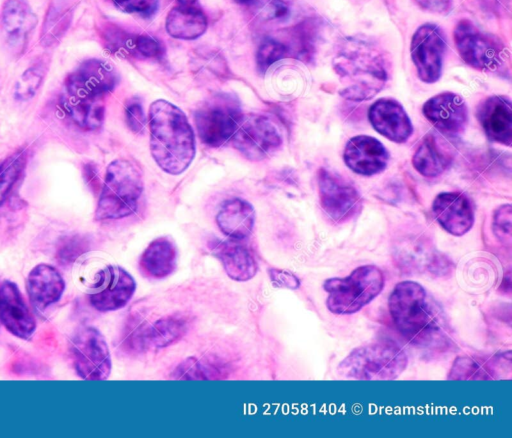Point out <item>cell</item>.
Returning <instances> with one entry per match:
<instances>
[{
    "label": "cell",
    "instance_id": "8fae6325",
    "mask_svg": "<svg viewBox=\"0 0 512 438\" xmlns=\"http://www.w3.org/2000/svg\"><path fill=\"white\" fill-rule=\"evenodd\" d=\"M317 179L320 205L333 221L346 222L360 212L361 197L351 183L325 168L319 169Z\"/></svg>",
    "mask_w": 512,
    "mask_h": 438
},
{
    "label": "cell",
    "instance_id": "484cf974",
    "mask_svg": "<svg viewBox=\"0 0 512 438\" xmlns=\"http://www.w3.org/2000/svg\"><path fill=\"white\" fill-rule=\"evenodd\" d=\"M177 258L178 251L174 241L168 236L158 237L142 252L139 268L148 278L164 279L176 269Z\"/></svg>",
    "mask_w": 512,
    "mask_h": 438
},
{
    "label": "cell",
    "instance_id": "ac0fdd59",
    "mask_svg": "<svg viewBox=\"0 0 512 438\" xmlns=\"http://www.w3.org/2000/svg\"><path fill=\"white\" fill-rule=\"evenodd\" d=\"M368 118L373 128L395 143L406 142L413 126L403 106L392 98H380L369 108Z\"/></svg>",
    "mask_w": 512,
    "mask_h": 438
},
{
    "label": "cell",
    "instance_id": "f35d334b",
    "mask_svg": "<svg viewBox=\"0 0 512 438\" xmlns=\"http://www.w3.org/2000/svg\"><path fill=\"white\" fill-rule=\"evenodd\" d=\"M493 231L499 240L510 244L511 241V206L499 207L493 216Z\"/></svg>",
    "mask_w": 512,
    "mask_h": 438
},
{
    "label": "cell",
    "instance_id": "5bb4252c",
    "mask_svg": "<svg viewBox=\"0 0 512 438\" xmlns=\"http://www.w3.org/2000/svg\"><path fill=\"white\" fill-rule=\"evenodd\" d=\"M94 291L89 295L90 304L100 312L123 308L136 290L134 278L118 265H107L95 276Z\"/></svg>",
    "mask_w": 512,
    "mask_h": 438
},
{
    "label": "cell",
    "instance_id": "7a4b0ae2",
    "mask_svg": "<svg viewBox=\"0 0 512 438\" xmlns=\"http://www.w3.org/2000/svg\"><path fill=\"white\" fill-rule=\"evenodd\" d=\"M150 153L156 164L170 175L182 174L196 154L194 131L184 112L159 99L149 107Z\"/></svg>",
    "mask_w": 512,
    "mask_h": 438
},
{
    "label": "cell",
    "instance_id": "4fadbf2b",
    "mask_svg": "<svg viewBox=\"0 0 512 438\" xmlns=\"http://www.w3.org/2000/svg\"><path fill=\"white\" fill-rule=\"evenodd\" d=\"M230 142L246 159L262 160L282 144L281 133L274 122L264 116L243 119Z\"/></svg>",
    "mask_w": 512,
    "mask_h": 438
},
{
    "label": "cell",
    "instance_id": "d590c367",
    "mask_svg": "<svg viewBox=\"0 0 512 438\" xmlns=\"http://www.w3.org/2000/svg\"><path fill=\"white\" fill-rule=\"evenodd\" d=\"M163 44L147 34L135 35L133 56L149 59H160L164 56Z\"/></svg>",
    "mask_w": 512,
    "mask_h": 438
},
{
    "label": "cell",
    "instance_id": "8992f818",
    "mask_svg": "<svg viewBox=\"0 0 512 438\" xmlns=\"http://www.w3.org/2000/svg\"><path fill=\"white\" fill-rule=\"evenodd\" d=\"M383 287V273L375 265L357 267L348 276L329 278L323 284L328 294L327 308L337 315L359 311L376 298Z\"/></svg>",
    "mask_w": 512,
    "mask_h": 438
},
{
    "label": "cell",
    "instance_id": "30bf717a",
    "mask_svg": "<svg viewBox=\"0 0 512 438\" xmlns=\"http://www.w3.org/2000/svg\"><path fill=\"white\" fill-rule=\"evenodd\" d=\"M118 73L113 65L100 59H88L64 81L63 93L89 99H104L117 86Z\"/></svg>",
    "mask_w": 512,
    "mask_h": 438
},
{
    "label": "cell",
    "instance_id": "8d00e7d4",
    "mask_svg": "<svg viewBox=\"0 0 512 438\" xmlns=\"http://www.w3.org/2000/svg\"><path fill=\"white\" fill-rule=\"evenodd\" d=\"M88 249L86 241L80 236H70L62 240L57 257L63 263H71Z\"/></svg>",
    "mask_w": 512,
    "mask_h": 438
},
{
    "label": "cell",
    "instance_id": "60d3db41",
    "mask_svg": "<svg viewBox=\"0 0 512 438\" xmlns=\"http://www.w3.org/2000/svg\"><path fill=\"white\" fill-rule=\"evenodd\" d=\"M268 274L275 287L294 290L300 286L299 279L289 271L271 268L269 269Z\"/></svg>",
    "mask_w": 512,
    "mask_h": 438
},
{
    "label": "cell",
    "instance_id": "ee69618b",
    "mask_svg": "<svg viewBox=\"0 0 512 438\" xmlns=\"http://www.w3.org/2000/svg\"><path fill=\"white\" fill-rule=\"evenodd\" d=\"M234 2L242 5L252 6L259 2V0H233Z\"/></svg>",
    "mask_w": 512,
    "mask_h": 438
},
{
    "label": "cell",
    "instance_id": "cb8c5ba5",
    "mask_svg": "<svg viewBox=\"0 0 512 438\" xmlns=\"http://www.w3.org/2000/svg\"><path fill=\"white\" fill-rule=\"evenodd\" d=\"M454 150L438 133L428 132L418 145L413 157L414 168L425 177H436L451 165Z\"/></svg>",
    "mask_w": 512,
    "mask_h": 438
},
{
    "label": "cell",
    "instance_id": "f546056e",
    "mask_svg": "<svg viewBox=\"0 0 512 438\" xmlns=\"http://www.w3.org/2000/svg\"><path fill=\"white\" fill-rule=\"evenodd\" d=\"M226 366L212 358L189 357L182 361L173 371L174 379H219L226 375Z\"/></svg>",
    "mask_w": 512,
    "mask_h": 438
},
{
    "label": "cell",
    "instance_id": "7c38bea8",
    "mask_svg": "<svg viewBox=\"0 0 512 438\" xmlns=\"http://www.w3.org/2000/svg\"><path fill=\"white\" fill-rule=\"evenodd\" d=\"M445 51V37L437 25L425 23L416 29L411 38L410 54L423 82L434 83L440 79Z\"/></svg>",
    "mask_w": 512,
    "mask_h": 438
},
{
    "label": "cell",
    "instance_id": "74e56055",
    "mask_svg": "<svg viewBox=\"0 0 512 438\" xmlns=\"http://www.w3.org/2000/svg\"><path fill=\"white\" fill-rule=\"evenodd\" d=\"M125 120L128 128L134 133L143 131L146 124V115L140 100L131 98L125 105Z\"/></svg>",
    "mask_w": 512,
    "mask_h": 438
},
{
    "label": "cell",
    "instance_id": "ba28073f",
    "mask_svg": "<svg viewBox=\"0 0 512 438\" xmlns=\"http://www.w3.org/2000/svg\"><path fill=\"white\" fill-rule=\"evenodd\" d=\"M453 38L461 58L474 69L495 71L505 61V47L501 41L468 19L456 24Z\"/></svg>",
    "mask_w": 512,
    "mask_h": 438
},
{
    "label": "cell",
    "instance_id": "d6a6232c",
    "mask_svg": "<svg viewBox=\"0 0 512 438\" xmlns=\"http://www.w3.org/2000/svg\"><path fill=\"white\" fill-rule=\"evenodd\" d=\"M46 74L43 64H35L29 67L16 82L14 96L19 101L32 98L39 89Z\"/></svg>",
    "mask_w": 512,
    "mask_h": 438
},
{
    "label": "cell",
    "instance_id": "1f68e13d",
    "mask_svg": "<svg viewBox=\"0 0 512 438\" xmlns=\"http://www.w3.org/2000/svg\"><path fill=\"white\" fill-rule=\"evenodd\" d=\"M500 359L495 356L486 362L476 360L470 357L458 358L450 371L449 378L451 379H479L488 378L493 375V370L496 369V362Z\"/></svg>",
    "mask_w": 512,
    "mask_h": 438
},
{
    "label": "cell",
    "instance_id": "7bdbcfd3",
    "mask_svg": "<svg viewBox=\"0 0 512 438\" xmlns=\"http://www.w3.org/2000/svg\"><path fill=\"white\" fill-rule=\"evenodd\" d=\"M177 5L193 6L198 5V0H176Z\"/></svg>",
    "mask_w": 512,
    "mask_h": 438
},
{
    "label": "cell",
    "instance_id": "e0dca14e",
    "mask_svg": "<svg viewBox=\"0 0 512 438\" xmlns=\"http://www.w3.org/2000/svg\"><path fill=\"white\" fill-rule=\"evenodd\" d=\"M343 159L355 173L371 176L382 172L389 160V153L384 145L374 137L358 135L347 142Z\"/></svg>",
    "mask_w": 512,
    "mask_h": 438
},
{
    "label": "cell",
    "instance_id": "836d02e7",
    "mask_svg": "<svg viewBox=\"0 0 512 438\" xmlns=\"http://www.w3.org/2000/svg\"><path fill=\"white\" fill-rule=\"evenodd\" d=\"M70 18L68 10L50 8L44 23L42 43L50 46L59 41L70 23Z\"/></svg>",
    "mask_w": 512,
    "mask_h": 438
},
{
    "label": "cell",
    "instance_id": "6da1fadb",
    "mask_svg": "<svg viewBox=\"0 0 512 438\" xmlns=\"http://www.w3.org/2000/svg\"><path fill=\"white\" fill-rule=\"evenodd\" d=\"M388 307L397 330L412 345L438 351L449 347L443 312L419 283H398L389 296Z\"/></svg>",
    "mask_w": 512,
    "mask_h": 438
},
{
    "label": "cell",
    "instance_id": "d4e9b609",
    "mask_svg": "<svg viewBox=\"0 0 512 438\" xmlns=\"http://www.w3.org/2000/svg\"><path fill=\"white\" fill-rule=\"evenodd\" d=\"M216 223L221 232L231 240L248 238L255 224L253 205L242 198L227 199L222 202L216 215Z\"/></svg>",
    "mask_w": 512,
    "mask_h": 438
},
{
    "label": "cell",
    "instance_id": "2e32d148",
    "mask_svg": "<svg viewBox=\"0 0 512 438\" xmlns=\"http://www.w3.org/2000/svg\"><path fill=\"white\" fill-rule=\"evenodd\" d=\"M0 321L11 334L24 340L36 329L35 318L18 286L9 280L0 285Z\"/></svg>",
    "mask_w": 512,
    "mask_h": 438
},
{
    "label": "cell",
    "instance_id": "3957f363",
    "mask_svg": "<svg viewBox=\"0 0 512 438\" xmlns=\"http://www.w3.org/2000/svg\"><path fill=\"white\" fill-rule=\"evenodd\" d=\"M332 65L341 83L339 94L347 100L371 99L388 80L385 56L367 39H344L336 50Z\"/></svg>",
    "mask_w": 512,
    "mask_h": 438
},
{
    "label": "cell",
    "instance_id": "44dd1931",
    "mask_svg": "<svg viewBox=\"0 0 512 438\" xmlns=\"http://www.w3.org/2000/svg\"><path fill=\"white\" fill-rule=\"evenodd\" d=\"M187 331L186 318L177 315L165 316L137 328L130 337L129 346L138 351L167 347L178 342Z\"/></svg>",
    "mask_w": 512,
    "mask_h": 438
},
{
    "label": "cell",
    "instance_id": "4316f807",
    "mask_svg": "<svg viewBox=\"0 0 512 438\" xmlns=\"http://www.w3.org/2000/svg\"><path fill=\"white\" fill-rule=\"evenodd\" d=\"M213 250L231 279L244 282L252 279L257 273V262L251 251L235 240L218 242Z\"/></svg>",
    "mask_w": 512,
    "mask_h": 438
},
{
    "label": "cell",
    "instance_id": "4dcf8cb0",
    "mask_svg": "<svg viewBox=\"0 0 512 438\" xmlns=\"http://www.w3.org/2000/svg\"><path fill=\"white\" fill-rule=\"evenodd\" d=\"M26 165V152H15L0 165V206L9 200Z\"/></svg>",
    "mask_w": 512,
    "mask_h": 438
},
{
    "label": "cell",
    "instance_id": "7402d4cb",
    "mask_svg": "<svg viewBox=\"0 0 512 438\" xmlns=\"http://www.w3.org/2000/svg\"><path fill=\"white\" fill-rule=\"evenodd\" d=\"M477 118L487 137L503 145L512 143V105L501 95L487 97L477 110Z\"/></svg>",
    "mask_w": 512,
    "mask_h": 438
},
{
    "label": "cell",
    "instance_id": "d6986e66",
    "mask_svg": "<svg viewBox=\"0 0 512 438\" xmlns=\"http://www.w3.org/2000/svg\"><path fill=\"white\" fill-rule=\"evenodd\" d=\"M432 213L438 223L455 236L464 235L474 224L472 203L461 192L438 194L432 204Z\"/></svg>",
    "mask_w": 512,
    "mask_h": 438
},
{
    "label": "cell",
    "instance_id": "5b68a950",
    "mask_svg": "<svg viewBox=\"0 0 512 438\" xmlns=\"http://www.w3.org/2000/svg\"><path fill=\"white\" fill-rule=\"evenodd\" d=\"M408 363L405 352L393 343H372L353 349L338 365L347 379L391 380L402 374Z\"/></svg>",
    "mask_w": 512,
    "mask_h": 438
},
{
    "label": "cell",
    "instance_id": "b9f144b4",
    "mask_svg": "<svg viewBox=\"0 0 512 438\" xmlns=\"http://www.w3.org/2000/svg\"><path fill=\"white\" fill-rule=\"evenodd\" d=\"M414 2L424 11L447 15L452 9V0H414Z\"/></svg>",
    "mask_w": 512,
    "mask_h": 438
},
{
    "label": "cell",
    "instance_id": "ab89813d",
    "mask_svg": "<svg viewBox=\"0 0 512 438\" xmlns=\"http://www.w3.org/2000/svg\"><path fill=\"white\" fill-rule=\"evenodd\" d=\"M121 11L137 14L143 17L153 15L159 4V0H112Z\"/></svg>",
    "mask_w": 512,
    "mask_h": 438
},
{
    "label": "cell",
    "instance_id": "f1b7e54d",
    "mask_svg": "<svg viewBox=\"0 0 512 438\" xmlns=\"http://www.w3.org/2000/svg\"><path fill=\"white\" fill-rule=\"evenodd\" d=\"M60 107L66 116L83 130H97L104 122L105 100L79 98L62 93Z\"/></svg>",
    "mask_w": 512,
    "mask_h": 438
},
{
    "label": "cell",
    "instance_id": "9c48e42d",
    "mask_svg": "<svg viewBox=\"0 0 512 438\" xmlns=\"http://www.w3.org/2000/svg\"><path fill=\"white\" fill-rule=\"evenodd\" d=\"M70 351L74 368L82 379L105 380L111 373L109 347L94 327H82L71 338Z\"/></svg>",
    "mask_w": 512,
    "mask_h": 438
},
{
    "label": "cell",
    "instance_id": "52a82bcc",
    "mask_svg": "<svg viewBox=\"0 0 512 438\" xmlns=\"http://www.w3.org/2000/svg\"><path fill=\"white\" fill-rule=\"evenodd\" d=\"M244 117L236 98L217 95L206 101L194 114L197 134L209 147H220L230 141Z\"/></svg>",
    "mask_w": 512,
    "mask_h": 438
},
{
    "label": "cell",
    "instance_id": "ffe728a7",
    "mask_svg": "<svg viewBox=\"0 0 512 438\" xmlns=\"http://www.w3.org/2000/svg\"><path fill=\"white\" fill-rule=\"evenodd\" d=\"M37 19L26 0H6L0 13V31L14 52H22Z\"/></svg>",
    "mask_w": 512,
    "mask_h": 438
},
{
    "label": "cell",
    "instance_id": "83f0119b",
    "mask_svg": "<svg viewBox=\"0 0 512 438\" xmlns=\"http://www.w3.org/2000/svg\"><path fill=\"white\" fill-rule=\"evenodd\" d=\"M207 18L198 5L172 8L166 17V31L176 39L194 40L202 36L207 29Z\"/></svg>",
    "mask_w": 512,
    "mask_h": 438
},
{
    "label": "cell",
    "instance_id": "277c9868",
    "mask_svg": "<svg viewBox=\"0 0 512 438\" xmlns=\"http://www.w3.org/2000/svg\"><path fill=\"white\" fill-rule=\"evenodd\" d=\"M144 189L141 168L126 159L113 160L106 169L95 218L120 219L132 215Z\"/></svg>",
    "mask_w": 512,
    "mask_h": 438
},
{
    "label": "cell",
    "instance_id": "e575fe53",
    "mask_svg": "<svg viewBox=\"0 0 512 438\" xmlns=\"http://www.w3.org/2000/svg\"><path fill=\"white\" fill-rule=\"evenodd\" d=\"M288 46L276 39L268 38L259 46L256 54V63L259 72L265 73L273 64L288 57Z\"/></svg>",
    "mask_w": 512,
    "mask_h": 438
},
{
    "label": "cell",
    "instance_id": "9a60e30c",
    "mask_svg": "<svg viewBox=\"0 0 512 438\" xmlns=\"http://www.w3.org/2000/svg\"><path fill=\"white\" fill-rule=\"evenodd\" d=\"M422 112L441 134L449 137L461 135L468 123L467 105L453 92L446 91L429 98L423 104Z\"/></svg>",
    "mask_w": 512,
    "mask_h": 438
},
{
    "label": "cell",
    "instance_id": "603a6c76",
    "mask_svg": "<svg viewBox=\"0 0 512 438\" xmlns=\"http://www.w3.org/2000/svg\"><path fill=\"white\" fill-rule=\"evenodd\" d=\"M26 289L32 306L42 312L61 298L65 281L56 268L41 263L29 272Z\"/></svg>",
    "mask_w": 512,
    "mask_h": 438
}]
</instances>
